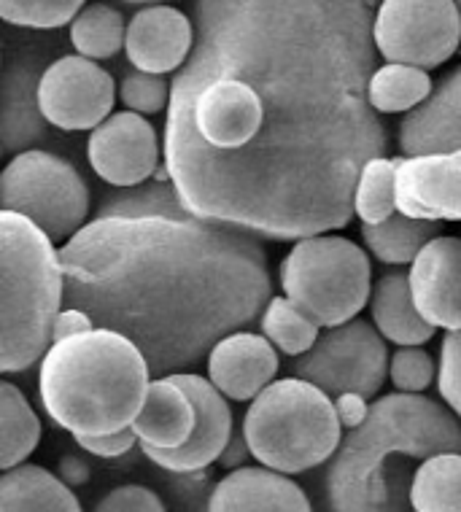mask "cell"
<instances>
[{
	"label": "cell",
	"mask_w": 461,
	"mask_h": 512,
	"mask_svg": "<svg viewBox=\"0 0 461 512\" xmlns=\"http://www.w3.org/2000/svg\"><path fill=\"white\" fill-rule=\"evenodd\" d=\"M378 0H195L165 108L184 208L267 240L343 230L389 130L367 100Z\"/></svg>",
	"instance_id": "obj_1"
},
{
	"label": "cell",
	"mask_w": 461,
	"mask_h": 512,
	"mask_svg": "<svg viewBox=\"0 0 461 512\" xmlns=\"http://www.w3.org/2000/svg\"><path fill=\"white\" fill-rule=\"evenodd\" d=\"M57 254L63 305L130 337L151 375L205 359L273 297L257 235L187 211L170 181L108 197Z\"/></svg>",
	"instance_id": "obj_2"
},
{
	"label": "cell",
	"mask_w": 461,
	"mask_h": 512,
	"mask_svg": "<svg viewBox=\"0 0 461 512\" xmlns=\"http://www.w3.org/2000/svg\"><path fill=\"white\" fill-rule=\"evenodd\" d=\"M461 451V418L424 394L378 397L340 440L321 475L324 507L335 512L410 510V480L424 459Z\"/></svg>",
	"instance_id": "obj_3"
},
{
	"label": "cell",
	"mask_w": 461,
	"mask_h": 512,
	"mask_svg": "<svg viewBox=\"0 0 461 512\" xmlns=\"http://www.w3.org/2000/svg\"><path fill=\"white\" fill-rule=\"evenodd\" d=\"M141 348L108 327L52 340L38 370V397L54 424L71 434L127 429L149 389Z\"/></svg>",
	"instance_id": "obj_4"
},
{
	"label": "cell",
	"mask_w": 461,
	"mask_h": 512,
	"mask_svg": "<svg viewBox=\"0 0 461 512\" xmlns=\"http://www.w3.org/2000/svg\"><path fill=\"white\" fill-rule=\"evenodd\" d=\"M60 308L54 240L22 213L0 208V375L30 370L46 354Z\"/></svg>",
	"instance_id": "obj_5"
},
{
	"label": "cell",
	"mask_w": 461,
	"mask_h": 512,
	"mask_svg": "<svg viewBox=\"0 0 461 512\" xmlns=\"http://www.w3.org/2000/svg\"><path fill=\"white\" fill-rule=\"evenodd\" d=\"M251 456L284 475H302L327 464L343 440L335 402L311 380H270L243 415Z\"/></svg>",
	"instance_id": "obj_6"
},
{
	"label": "cell",
	"mask_w": 461,
	"mask_h": 512,
	"mask_svg": "<svg viewBox=\"0 0 461 512\" xmlns=\"http://www.w3.org/2000/svg\"><path fill=\"white\" fill-rule=\"evenodd\" d=\"M284 297L319 327H337L367 308L373 289L370 256L340 235H305L278 267Z\"/></svg>",
	"instance_id": "obj_7"
},
{
	"label": "cell",
	"mask_w": 461,
	"mask_h": 512,
	"mask_svg": "<svg viewBox=\"0 0 461 512\" xmlns=\"http://www.w3.org/2000/svg\"><path fill=\"white\" fill-rule=\"evenodd\" d=\"M0 208L22 213L60 243L87 221L89 186L68 159L25 149L0 173Z\"/></svg>",
	"instance_id": "obj_8"
},
{
	"label": "cell",
	"mask_w": 461,
	"mask_h": 512,
	"mask_svg": "<svg viewBox=\"0 0 461 512\" xmlns=\"http://www.w3.org/2000/svg\"><path fill=\"white\" fill-rule=\"evenodd\" d=\"M292 375L311 380L329 397L356 391L364 399H375L389 378L386 337L370 321L348 318L337 327H327L305 354L294 356Z\"/></svg>",
	"instance_id": "obj_9"
},
{
	"label": "cell",
	"mask_w": 461,
	"mask_h": 512,
	"mask_svg": "<svg viewBox=\"0 0 461 512\" xmlns=\"http://www.w3.org/2000/svg\"><path fill=\"white\" fill-rule=\"evenodd\" d=\"M375 52L386 62L440 68L461 46L456 0H383L373 17Z\"/></svg>",
	"instance_id": "obj_10"
},
{
	"label": "cell",
	"mask_w": 461,
	"mask_h": 512,
	"mask_svg": "<svg viewBox=\"0 0 461 512\" xmlns=\"http://www.w3.org/2000/svg\"><path fill=\"white\" fill-rule=\"evenodd\" d=\"M116 84L98 60L65 54L49 62L38 79V108L63 133H84L98 127L114 111Z\"/></svg>",
	"instance_id": "obj_11"
},
{
	"label": "cell",
	"mask_w": 461,
	"mask_h": 512,
	"mask_svg": "<svg viewBox=\"0 0 461 512\" xmlns=\"http://www.w3.org/2000/svg\"><path fill=\"white\" fill-rule=\"evenodd\" d=\"M87 157L92 170L106 184L130 189L154 176L162 151L154 124L127 108L119 114H108L98 127H92Z\"/></svg>",
	"instance_id": "obj_12"
},
{
	"label": "cell",
	"mask_w": 461,
	"mask_h": 512,
	"mask_svg": "<svg viewBox=\"0 0 461 512\" xmlns=\"http://www.w3.org/2000/svg\"><path fill=\"white\" fill-rule=\"evenodd\" d=\"M170 378L176 380L192 399L195 426H192V434L184 445L168 448V451L141 445L143 456L170 475L208 469L219 461L232 434V410L227 405V397L213 386L211 380L197 375V372H170Z\"/></svg>",
	"instance_id": "obj_13"
},
{
	"label": "cell",
	"mask_w": 461,
	"mask_h": 512,
	"mask_svg": "<svg viewBox=\"0 0 461 512\" xmlns=\"http://www.w3.org/2000/svg\"><path fill=\"white\" fill-rule=\"evenodd\" d=\"M397 211L432 221H461V149L399 157L394 178Z\"/></svg>",
	"instance_id": "obj_14"
},
{
	"label": "cell",
	"mask_w": 461,
	"mask_h": 512,
	"mask_svg": "<svg viewBox=\"0 0 461 512\" xmlns=\"http://www.w3.org/2000/svg\"><path fill=\"white\" fill-rule=\"evenodd\" d=\"M413 305L435 329H461V238L437 235L410 262Z\"/></svg>",
	"instance_id": "obj_15"
},
{
	"label": "cell",
	"mask_w": 461,
	"mask_h": 512,
	"mask_svg": "<svg viewBox=\"0 0 461 512\" xmlns=\"http://www.w3.org/2000/svg\"><path fill=\"white\" fill-rule=\"evenodd\" d=\"M41 52L17 49L0 65V151L19 154L46 138V119L38 108Z\"/></svg>",
	"instance_id": "obj_16"
},
{
	"label": "cell",
	"mask_w": 461,
	"mask_h": 512,
	"mask_svg": "<svg viewBox=\"0 0 461 512\" xmlns=\"http://www.w3.org/2000/svg\"><path fill=\"white\" fill-rule=\"evenodd\" d=\"M195 44V25L184 11L149 3L130 19L125 30V52L133 68L146 73L178 71Z\"/></svg>",
	"instance_id": "obj_17"
},
{
	"label": "cell",
	"mask_w": 461,
	"mask_h": 512,
	"mask_svg": "<svg viewBox=\"0 0 461 512\" xmlns=\"http://www.w3.org/2000/svg\"><path fill=\"white\" fill-rule=\"evenodd\" d=\"M278 375V351L265 335L235 329L208 351V380L232 402H251Z\"/></svg>",
	"instance_id": "obj_18"
},
{
	"label": "cell",
	"mask_w": 461,
	"mask_h": 512,
	"mask_svg": "<svg viewBox=\"0 0 461 512\" xmlns=\"http://www.w3.org/2000/svg\"><path fill=\"white\" fill-rule=\"evenodd\" d=\"M397 143L402 157L461 149V65L432 84V92L416 108L405 111Z\"/></svg>",
	"instance_id": "obj_19"
},
{
	"label": "cell",
	"mask_w": 461,
	"mask_h": 512,
	"mask_svg": "<svg viewBox=\"0 0 461 512\" xmlns=\"http://www.w3.org/2000/svg\"><path fill=\"white\" fill-rule=\"evenodd\" d=\"M213 512H308L311 499L292 477L270 467H235L208 494Z\"/></svg>",
	"instance_id": "obj_20"
},
{
	"label": "cell",
	"mask_w": 461,
	"mask_h": 512,
	"mask_svg": "<svg viewBox=\"0 0 461 512\" xmlns=\"http://www.w3.org/2000/svg\"><path fill=\"white\" fill-rule=\"evenodd\" d=\"M133 432L143 448H178L189 440L195 426V405L170 375L149 380L141 410L133 418Z\"/></svg>",
	"instance_id": "obj_21"
},
{
	"label": "cell",
	"mask_w": 461,
	"mask_h": 512,
	"mask_svg": "<svg viewBox=\"0 0 461 512\" xmlns=\"http://www.w3.org/2000/svg\"><path fill=\"white\" fill-rule=\"evenodd\" d=\"M367 308L375 329L394 345H424L437 332L413 305L408 273L402 267L378 278V283L370 289Z\"/></svg>",
	"instance_id": "obj_22"
},
{
	"label": "cell",
	"mask_w": 461,
	"mask_h": 512,
	"mask_svg": "<svg viewBox=\"0 0 461 512\" xmlns=\"http://www.w3.org/2000/svg\"><path fill=\"white\" fill-rule=\"evenodd\" d=\"M79 512V496L60 475L36 464H17L0 475V512Z\"/></svg>",
	"instance_id": "obj_23"
},
{
	"label": "cell",
	"mask_w": 461,
	"mask_h": 512,
	"mask_svg": "<svg viewBox=\"0 0 461 512\" xmlns=\"http://www.w3.org/2000/svg\"><path fill=\"white\" fill-rule=\"evenodd\" d=\"M443 232V221L416 219L408 213L394 211L378 224H362V240L367 251L391 267L410 265L421 248Z\"/></svg>",
	"instance_id": "obj_24"
},
{
	"label": "cell",
	"mask_w": 461,
	"mask_h": 512,
	"mask_svg": "<svg viewBox=\"0 0 461 512\" xmlns=\"http://www.w3.org/2000/svg\"><path fill=\"white\" fill-rule=\"evenodd\" d=\"M410 510L461 512V451L429 456L410 480Z\"/></svg>",
	"instance_id": "obj_25"
},
{
	"label": "cell",
	"mask_w": 461,
	"mask_h": 512,
	"mask_svg": "<svg viewBox=\"0 0 461 512\" xmlns=\"http://www.w3.org/2000/svg\"><path fill=\"white\" fill-rule=\"evenodd\" d=\"M41 442V421L19 386L0 380V472L17 467Z\"/></svg>",
	"instance_id": "obj_26"
},
{
	"label": "cell",
	"mask_w": 461,
	"mask_h": 512,
	"mask_svg": "<svg viewBox=\"0 0 461 512\" xmlns=\"http://www.w3.org/2000/svg\"><path fill=\"white\" fill-rule=\"evenodd\" d=\"M432 92V79L424 68L405 62H386L367 81V100L378 114H405Z\"/></svg>",
	"instance_id": "obj_27"
},
{
	"label": "cell",
	"mask_w": 461,
	"mask_h": 512,
	"mask_svg": "<svg viewBox=\"0 0 461 512\" xmlns=\"http://www.w3.org/2000/svg\"><path fill=\"white\" fill-rule=\"evenodd\" d=\"M125 30L122 11L108 3H89L71 19V44L89 60H108L119 49H125Z\"/></svg>",
	"instance_id": "obj_28"
},
{
	"label": "cell",
	"mask_w": 461,
	"mask_h": 512,
	"mask_svg": "<svg viewBox=\"0 0 461 512\" xmlns=\"http://www.w3.org/2000/svg\"><path fill=\"white\" fill-rule=\"evenodd\" d=\"M259 329L275 345V351L289 359L305 354L319 337V324L289 297H270L265 302L259 313Z\"/></svg>",
	"instance_id": "obj_29"
},
{
	"label": "cell",
	"mask_w": 461,
	"mask_h": 512,
	"mask_svg": "<svg viewBox=\"0 0 461 512\" xmlns=\"http://www.w3.org/2000/svg\"><path fill=\"white\" fill-rule=\"evenodd\" d=\"M399 157H373L359 170L354 189V213L362 224H378L397 211L394 200V178Z\"/></svg>",
	"instance_id": "obj_30"
},
{
	"label": "cell",
	"mask_w": 461,
	"mask_h": 512,
	"mask_svg": "<svg viewBox=\"0 0 461 512\" xmlns=\"http://www.w3.org/2000/svg\"><path fill=\"white\" fill-rule=\"evenodd\" d=\"M87 0H0V22L27 30H57L68 25Z\"/></svg>",
	"instance_id": "obj_31"
},
{
	"label": "cell",
	"mask_w": 461,
	"mask_h": 512,
	"mask_svg": "<svg viewBox=\"0 0 461 512\" xmlns=\"http://www.w3.org/2000/svg\"><path fill=\"white\" fill-rule=\"evenodd\" d=\"M437 378L435 359L421 345H399L389 356V380L397 391L421 394Z\"/></svg>",
	"instance_id": "obj_32"
},
{
	"label": "cell",
	"mask_w": 461,
	"mask_h": 512,
	"mask_svg": "<svg viewBox=\"0 0 461 512\" xmlns=\"http://www.w3.org/2000/svg\"><path fill=\"white\" fill-rule=\"evenodd\" d=\"M116 89H119V100L125 103V108H130L135 114L154 116L168 108L170 84L162 73H146L135 68V71L127 73Z\"/></svg>",
	"instance_id": "obj_33"
},
{
	"label": "cell",
	"mask_w": 461,
	"mask_h": 512,
	"mask_svg": "<svg viewBox=\"0 0 461 512\" xmlns=\"http://www.w3.org/2000/svg\"><path fill=\"white\" fill-rule=\"evenodd\" d=\"M437 391L453 413L461 418V329H448L440 345Z\"/></svg>",
	"instance_id": "obj_34"
},
{
	"label": "cell",
	"mask_w": 461,
	"mask_h": 512,
	"mask_svg": "<svg viewBox=\"0 0 461 512\" xmlns=\"http://www.w3.org/2000/svg\"><path fill=\"white\" fill-rule=\"evenodd\" d=\"M95 510L100 512H162L165 502L146 486H119L108 491Z\"/></svg>",
	"instance_id": "obj_35"
},
{
	"label": "cell",
	"mask_w": 461,
	"mask_h": 512,
	"mask_svg": "<svg viewBox=\"0 0 461 512\" xmlns=\"http://www.w3.org/2000/svg\"><path fill=\"white\" fill-rule=\"evenodd\" d=\"M73 440L79 442L81 451H87L89 456H98V459H119L135 448V437L133 426L127 429H119V432H108V434H73Z\"/></svg>",
	"instance_id": "obj_36"
},
{
	"label": "cell",
	"mask_w": 461,
	"mask_h": 512,
	"mask_svg": "<svg viewBox=\"0 0 461 512\" xmlns=\"http://www.w3.org/2000/svg\"><path fill=\"white\" fill-rule=\"evenodd\" d=\"M367 410H370V399H364L362 394L356 391H343L335 397V415L343 429H356L367 418Z\"/></svg>",
	"instance_id": "obj_37"
},
{
	"label": "cell",
	"mask_w": 461,
	"mask_h": 512,
	"mask_svg": "<svg viewBox=\"0 0 461 512\" xmlns=\"http://www.w3.org/2000/svg\"><path fill=\"white\" fill-rule=\"evenodd\" d=\"M92 318L79 308H71V305H65L60 308V313L54 316V324H52V340H60V337H68V335H79L84 329H92Z\"/></svg>",
	"instance_id": "obj_38"
},
{
	"label": "cell",
	"mask_w": 461,
	"mask_h": 512,
	"mask_svg": "<svg viewBox=\"0 0 461 512\" xmlns=\"http://www.w3.org/2000/svg\"><path fill=\"white\" fill-rule=\"evenodd\" d=\"M251 459V451L249 445H246V437H243V432L230 434V440H227V445H224L222 456H219V464L227 469H235V467H243V461Z\"/></svg>",
	"instance_id": "obj_39"
},
{
	"label": "cell",
	"mask_w": 461,
	"mask_h": 512,
	"mask_svg": "<svg viewBox=\"0 0 461 512\" xmlns=\"http://www.w3.org/2000/svg\"><path fill=\"white\" fill-rule=\"evenodd\" d=\"M60 477H63L68 486H79V483H87L89 480V467L79 456H68L60 464Z\"/></svg>",
	"instance_id": "obj_40"
},
{
	"label": "cell",
	"mask_w": 461,
	"mask_h": 512,
	"mask_svg": "<svg viewBox=\"0 0 461 512\" xmlns=\"http://www.w3.org/2000/svg\"><path fill=\"white\" fill-rule=\"evenodd\" d=\"M122 3H133V6H143V3H165V0H122Z\"/></svg>",
	"instance_id": "obj_41"
},
{
	"label": "cell",
	"mask_w": 461,
	"mask_h": 512,
	"mask_svg": "<svg viewBox=\"0 0 461 512\" xmlns=\"http://www.w3.org/2000/svg\"><path fill=\"white\" fill-rule=\"evenodd\" d=\"M456 6H459V11H461V0H456Z\"/></svg>",
	"instance_id": "obj_42"
}]
</instances>
